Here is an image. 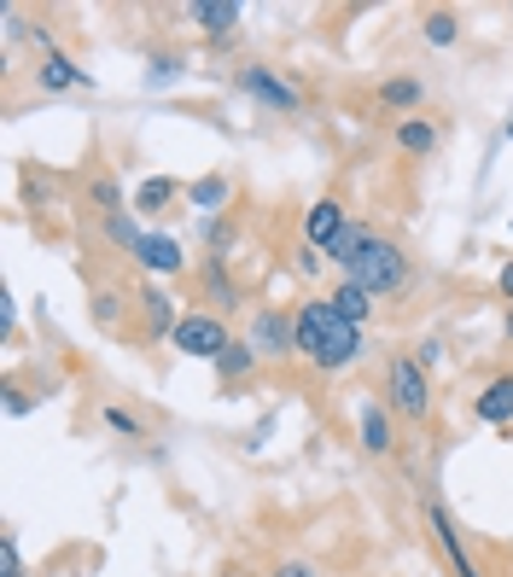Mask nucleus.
<instances>
[{
    "mask_svg": "<svg viewBox=\"0 0 513 577\" xmlns=\"http://www.w3.org/2000/svg\"><path fill=\"white\" fill-rule=\"evenodd\" d=\"M327 263L339 269V280H356L374 298H397V292H408V280H415V257H408L392 234L367 228V222H351Z\"/></svg>",
    "mask_w": 513,
    "mask_h": 577,
    "instance_id": "nucleus-1",
    "label": "nucleus"
},
{
    "mask_svg": "<svg viewBox=\"0 0 513 577\" xmlns=\"http://www.w3.org/2000/svg\"><path fill=\"white\" fill-rule=\"evenodd\" d=\"M292 327H298V356L316 374H351L362 362V327H351L327 298H303L292 309Z\"/></svg>",
    "mask_w": 513,
    "mask_h": 577,
    "instance_id": "nucleus-2",
    "label": "nucleus"
},
{
    "mask_svg": "<svg viewBox=\"0 0 513 577\" xmlns=\"http://www.w3.org/2000/svg\"><path fill=\"white\" fill-rule=\"evenodd\" d=\"M385 403H392L397 420H432V380H426V367L415 356H392L385 367Z\"/></svg>",
    "mask_w": 513,
    "mask_h": 577,
    "instance_id": "nucleus-3",
    "label": "nucleus"
},
{
    "mask_svg": "<svg viewBox=\"0 0 513 577\" xmlns=\"http://www.w3.org/2000/svg\"><path fill=\"white\" fill-rule=\"evenodd\" d=\"M245 344L257 350V362H286V356H298V327H292V309H280V303L252 309Z\"/></svg>",
    "mask_w": 513,
    "mask_h": 577,
    "instance_id": "nucleus-4",
    "label": "nucleus"
},
{
    "mask_svg": "<svg viewBox=\"0 0 513 577\" xmlns=\"http://www.w3.org/2000/svg\"><path fill=\"white\" fill-rule=\"evenodd\" d=\"M234 82H239V94L257 99L263 111H280V117H298V111H303V94H298L275 65H257V58H252V65L234 71Z\"/></svg>",
    "mask_w": 513,
    "mask_h": 577,
    "instance_id": "nucleus-5",
    "label": "nucleus"
},
{
    "mask_svg": "<svg viewBox=\"0 0 513 577\" xmlns=\"http://www.w3.org/2000/svg\"><path fill=\"white\" fill-rule=\"evenodd\" d=\"M170 344L181 350V356H199V362H216L222 350H228V327H222L216 316H204V309H193V316H181V327L170 333Z\"/></svg>",
    "mask_w": 513,
    "mask_h": 577,
    "instance_id": "nucleus-6",
    "label": "nucleus"
},
{
    "mask_svg": "<svg viewBox=\"0 0 513 577\" xmlns=\"http://www.w3.org/2000/svg\"><path fill=\"white\" fill-rule=\"evenodd\" d=\"M344 228H351V216H344V204L333 193L303 211V245H316V252H327V257H333V245L344 239Z\"/></svg>",
    "mask_w": 513,
    "mask_h": 577,
    "instance_id": "nucleus-7",
    "label": "nucleus"
},
{
    "mask_svg": "<svg viewBox=\"0 0 513 577\" xmlns=\"http://www.w3.org/2000/svg\"><path fill=\"white\" fill-rule=\"evenodd\" d=\"M426 525H432V543H438V554L449 560V571H456V577H484L473 566V554H467V543H461V531H456V520H449L443 502H426Z\"/></svg>",
    "mask_w": 513,
    "mask_h": 577,
    "instance_id": "nucleus-8",
    "label": "nucleus"
},
{
    "mask_svg": "<svg viewBox=\"0 0 513 577\" xmlns=\"http://www.w3.org/2000/svg\"><path fill=\"white\" fill-rule=\"evenodd\" d=\"M135 263L152 280H170V275L188 269V257H181V239L175 234H147V239H140V252H135Z\"/></svg>",
    "mask_w": 513,
    "mask_h": 577,
    "instance_id": "nucleus-9",
    "label": "nucleus"
},
{
    "mask_svg": "<svg viewBox=\"0 0 513 577\" xmlns=\"http://www.w3.org/2000/svg\"><path fill=\"white\" fill-rule=\"evenodd\" d=\"M362 449H367V456H392V449H397V426H392V403H385V397L362 403Z\"/></svg>",
    "mask_w": 513,
    "mask_h": 577,
    "instance_id": "nucleus-10",
    "label": "nucleus"
},
{
    "mask_svg": "<svg viewBox=\"0 0 513 577\" xmlns=\"http://www.w3.org/2000/svg\"><path fill=\"white\" fill-rule=\"evenodd\" d=\"M35 82H41V94H71V88H94V76L76 65V58H65V53H41V71H35Z\"/></svg>",
    "mask_w": 513,
    "mask_h": 577,
    "instance_id": "nucleus-11",
    "label": "nucleus"
},
{
    "mask_svg": "<svg viewBox=\"0 0 513 577\" xmlns=\"http://www.w3.org/2000/svg\"><path fill=\"white\" fill-rule=\"evenodd\" d=\"M473 415H479L484 426H496V431H507V426H513V374L484 380V391L473 397Z\"/></svg>",
    "mask_w": 513,
    "mask_h": 577,
    "instance_id": "nucleus-12",
    "label": "nucleus"
},
{
    "mask_svg": "<svg viewBox=\"0 0 513 577\" xmlns=\"http://www.w3.org/2000/svg\"><path fill=\"white\" fill-rule=\"evenodd\" d=\"M181 18H188V24H199L211 41H222V35H234L239 7H234V0H193V7H181Z\"/></svg>",
    "mask_w": 513,
    "mask_h": 577,
    "instance_id": "nucleus-13",
    "label": "nucleus"
},
{
    "mask_svg": "<svg viewBox=\"0 0 513 577\" xmlns=\"http://www.w3.org/2000/svg\"><path fill=\"white\" fill-rule=\"evenodd\" d=\"M140 321H147L152 339H170L181 327V309H175V298L163 292V286H140Z\"/></svg>",
    "mask_w": 513,
    "mask_h": 577,
    "instance_id": "nucleus-14",
    "label": "nucleus"
},
{
    "mask_svg": "<svg viewBox=\"0 0 513 577\" xmlns=\"http://www.w3.org/2000/svg\"><path fill=\"white\" fill-rule=\"evenodd\" d=\"M327 303H333L351 327H367V321H374V309H380V298L367 292V286H356V280H339L333 292H327Z\"/></svg>",
    "mask_w": 513,
    "mask_h": 577,
    "instance_id": "nucleus-15",
    "label": "nucleus"
},
{
    "mask_svg": "<svg viewBox=\"0 0 513 577\" xmlns=\"http://www.w3.org/2000/svg\"><path fill=\"white\" fill-rule=\"evenodd\" d=\"M420 99H426V82L420 76H385L380 82V106L397 111V117H420Z\"/></svg>",
    "mask_w": 513,
    "mask_h": 577,
    "instance_id": "nucleus-16",
    "label": "nucleus"
},
{
    "mask_svg": "<svg viewBox=\"0 0 513 577\" xmlns=\"http://www.w3.org/2000/svg\"><path fill=\"white\" fill-rule=\"evenodd\" d=\"M199 286H204V298L222 303V309H239V286L228 275V257H204L199 263Z\"/></svg>",
    "mask_w": 513,
    "mask_h": 577,
    "instance_id": "nucleus-17",
    "label": "nucleus"
},
{
    "mask_svg": "<svg viewBox=\"0 0 513 577\" xmlns=\"http://www.w3.org/2000/svg\"><path fill=\"white\" fill-rule=\"evenodd\" d=\"M397 147L408 158H432L438 152V122L432 117H397Z\"/></svg>",
    "mask_w": 513,
    "mask_h": 577,
    "instance_id": "nucleus-18",
    "label": "nucleus"
},
{
    "mask_svg": "<svg viewBox=\"0 0 513 577\" xmlns=\"http://www.w3.org/2000/svg\"><path fill=\"white\" fill-rule=\"evenodd\" d=\"M228 199H234V181L228 175H199L188 188V204L199 216H222V204H228Z\"/></svg>",
    "mask_w": 513,
    "mask_h": 577,
    "instance_id": "nucleus-19",
    "label": "nucleus"
},
{
    "mask_svg": "<svg viewBox=\"0 0 513 577\" xmlns=\"http://www.w3.org/2000/svg\"><path fill=\"white\" fill-rule=\"evenodd\" d=\"M216 367V380L222 385H239V380H252V367H257V350L252 344H245V339H234L228 350H222V356L211 362Z\"/></svg>",
    "mask_w": 513,
    "mask_h": 577,
    "instance_id": "nucleus-20",
    "label": "nucleus"
},
{
    "mask_svg": "<svg viewBox=\"0 0 513 577\" xmlns=\"http://www.w3.org/2000/svg\"><path fill=\"white\" fill-rule=\"evenodd\" d=\"M175 199H181V181H170V175H152V181H140L135 211H163V204H175Z\"/></svg>",
    "mask_w": 513,
    "mask_h": 577,
    "instance_id": "nucleus-21",
    "label": "nucleus"
},
{
    "mask_svg": "<svg viewBox=\"0 0 513 577\" xmlns=\"http://www.w3.org/2000/svg\"><path fill=\"white\" fill-rule=\"evenodd\" d=\"M106 239L117 245V252H140V239H147V228H140V222L129 216V211H117V216H106Z\"/></svg>",
    "mask_w": 513,
    "mask_h": 577,
    "instance_id": "nucleus-22",
    "label": "nucleus"
},
{
    "mask_svg": "<svg viewBox=\"0 0 513 577\" xmlns=\"http://www.w3.org/2000/svg\"><path fill=\"white\" fill-rule=\"evenodd\" d=\"M420 35L432 41V47H456V41H461V18L456 12H426L420 18Z\"/></svg>",
    "mask_w": 513,
    "mask_h": 577,
    "instance_id": "nucleus-23",
    "label": "nucleus"
},
{
    "mask_svg": "<svg viewBox=\"0 0 513 577\" xmlns=\"http://www.w3.org/2000/svg\"><path fill=\"white\" fill-rule=\"evenodd\" d=\"M199 234H204V245H211V257H228V245H234V222L228 216H199Z\"/></svg>",
    "mask_w": 513,
    "mask_h": 577,
    "instance_id": "nucleus-24",
    "label": "nucleus"
},
{
    "mask_svg": "<svg viewBox=\"0 0 513 577\" xmlns=\"http://www.w3.org/2000/svg\"><path fill=\"white\" fill-rule=\"evenodd\" d=\"M88 199L99 204V216H117V211H129V204H122V188H117L111 175H94V181H88Z\"/></svg>",
    "mask_w": 513,
    "mask_h": 577,
    "instance_id": "nucleus-25",
    "label": "nucleus"
},
{
    "mask_svg": "<svg viewBox=\"0 0 513 577\" xmlns=\"http://www.w3.org/2000/svg\"><path fill=\"white\" fill-rule=\"evenodd\" d=\"M181 71H188V65H181L175 53H158V58H152V71H147V82H152V88H163V82H175Z\"/></svg>",
    "mask_w": 513,
    "mask_h": 577,
    "instance_id": "nucleus-26",
    "label": "nucleus"
},
{
    "mask_svg": "<svg viewBox=\"0 0 513 577\" xmlns=\"http://www.w3.org/2000/svg\"><path fill=\"white\" fill-rule=\"evenodd\" d=\"M106 426H111V431H122V438H135V444L147 438V426H140V420L129 415V408H106Z\"/></svg>",
    "mask_w": 513,
    "mask_h": 577,
    "instance_id": "nucleus-27",
    "label": "nucleus"
},
{
    "mask_svg": "<svg viewBox=\"0 0 513 577\" xmlns=\"http://www.w3.org/2000/svg\"><path fill=\"white\" fill-rule=\"evenodd\" d=\"M117 316H122V292H99L94 298V321L99 327H117Z\"/></svg>",
    "mask_w": 513,
    "mask_h": 577,
    "instance_id": "nucleus-28",
    "label": "nucleus"
},
{
    "mask_svg": "<svg viewBox=\"0 0 513 577\" xmlns=\"http://www.w3.org/2000/svg\"><path fill=\"white\" fill-rule=\"evenodd\" d=\"M24 566H18V543L12 537H0V577H18Z\"/></svg>",
    "mask_w": 513,
    "mask_h": 577,
    "instance_id": "nucleus-29",
    "label": "nucleus"
},
{
    "mask_svg": "<svg viewBox=\"0 0 513 577\" xmlns=\"http://www.w3.org/2000/svg\"><path fill=\"white\" fill-rule=\"evenodd\" d=\"M327 263V252H316V245H298V275H316Z\"/></svg>",
    "mask_w": 513,
    "mask_h": 577,
    "instance_id": "nucleus-30",
    "label": "nucleus"
},
{
    "mask_svg": "<svg viewBox=\"0 0 513 577\" xmlns=\"http://www.w3.org/2000/svg\"><path fill=\"white\" fill-rule=\"evenodd\" d=\"M275 577H321V566H310V560H280Z\"/></svg>",
    "mask_w": 513,
    "mask_h": 577,
    "instance_id": "nucleus-31",
    "label": "nucleus"
},
{
    "mask_svg": "<svg viewBox=\"0 0 513 577\" xmlns=\"http://www.w3.org/2000/svg\"><path fill=\"white\" fill-rule=\"evenodd\" d=\"M415 362H420V367H438V362H443V344H438V339H426V344L415 350Z\"/></svg>",
    "mask_w": 513,
    "mask_h": 577,
    "instance_id": "nucleus-32",
    "label": "nucleus"
},
{
    "mask_svg": "<svg viewBox=\"0 0 513 577\" xmlns=\"http://www.w3.org/2000/svg\"><path fill=\"white\" fill-rule=\"evenodd\" d=\"M496 292H502V303L513 309V257L502 263V275H496Z\"/></svg>",
    "mask_w": 513,
    "mask_h": 577,
    "instance_id": "nucleus-33",
    "label": "nucleus"
},
{
    "mask_svg": "<svg viewBox=\"0 0 513 577\" xmlns=\"http://www.w3.org/2000/svg\"><path fill=\"white\" fill-rule=\"evenodd\" d=\"M7 415H12V420H18V415H30V397H24V391H18V385L7 391Z\"/></svg>",
    "mask_w": 513,
    "mask_h": 577,
    "instance_id": "nucleus-34",
    "label": "nucleus"
},
{
    "mask_svg": "<svg viewBox=\"0 0 513 577\" xmlns=\"http://www.w3.org/2000/svg\"><path fill=\"white\" fill-rule=\"evenodd\" d=\"M12 327H18V309H12V298H0V333L12 339Z\"/></svg>",
    "mask_w": 513,
    "mask_h": 577,
    "instance_id": "nucleus-35",
    "label": "nucleus"
},
{
    "mask_svg": "<svg viewBox=\"0 0 513 577\" xmlns=\"http://www.w3.org/2000/svg\"><path fill=\"white\" fill-rule=\"evenodd\" d=\"M502 333H507V339H513V309H507V321H502Z\"/></svg>",
    "mask_w": 513,
    "mask_h": 577,
    "instance_id": "nucleus-36",
    "label": "nucleus"
},
{
    "mask_svg": "<svg viewBox=\"0 0 513 577\" xmlns=\"http://www.w3.org/2000/svg\"><path fill=\"white\" fill-rule=\"evenodd\" d=\"M507 140H513V122H507Z\"/></svg>",
    "mask_w": 513,
    "mask_h": 577,
    "instance_id": "nucleus-37",
    "label": "nucleus"
},
{
    "mask_svg": "<svg viewBox=\"0 0 513 577\" xmlns=\"http://www.w3.org/2000/svg\"><path fill=\"white\" fill-rule=\"evenodd\" d=\"M18 577H24V571H18Z\"/></svg>",
    "mask_w": 513,
    "mask_h": 577,
    "instance_id": "nucleus-38",
    "label": "nucleus"
}]
</instances>
